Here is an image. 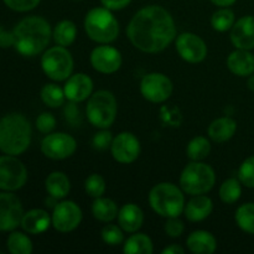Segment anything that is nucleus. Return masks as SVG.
<instances>
[{
	"label": "nucleus",
	"mask_w": 254,
	"mask_h": 254,
	"mask_svg": "<svg viewBox=\"0 0 254 254\" xmlns=\"http://www.w3.org/2000/svg\"><path fill=\"white\" fill-rule=\"evenodd\" d=\"M9 9L17 12H26L34 10L41 0H2Z\"/></svg>",
	"instance_id": "ea45409f"
},
{
	"label": "nucleus",
	"mask_w": 254,
	"mask_h": 254,
	"mask_svg": "<svg viewBox=\"0 0 254 254\" xmlns=\"http://www.w3.org/2000/svg\"><path fill=\"white\" fill-rule=\"evenodd\" d=\"M41 67L49 78L66 81L73 72V57L64 46H54L46 50L41 57Z\"/></svg>",
	"instance_id": "6e6552de"
},
{
	"label": "nucleus",
	"mask_w": 254,
	"mask_h": 254,
	"mask_svg": "<svg viewBox=\"0 0 254 254\" xmlns=\"http://www.w3.org/2000/svg\"><path fill=\"white\" fill-rule=\"evenodd\" d=\"M237 130V123L230 117L215 119L208 127V136L216 143H225L235 135Z\"/></svg>",
	"instance_id": "b1692460"
},
{
	"label": "nucleus",
	"mask_w": 254,
	"mask_h": 254,
	"mask_svg": "<svg viewBox=\"0 0 254 254\" xmlns=\"http://www.w3.org/2000/svg\"><path fill=\"white\" fill-rule=\"evenodd\" d=\"M174 86L171 79L160 72L145 74L140 82V93L151 103H163L173 94Z\"/></svg>",
	"instance_id": "9d476101"
},
{
	"label": "nucleus",
	"mask_w": 254,
	"mask_h": 254,
	"mask_svg": "<svg viewBox=\"0 0 254 254\" xmlns=\"http://www.w3.org/2000/svg\"><path fill=\"white\" fill-rule=\"evenodd\" d=\"M14 47L22 56L32 57L49 46L52 30L49 21L41 16H27L15 26Z\"/></svg>",
	"instance_id": "f03ea898"
},
{
	"label": "nucleus",
	"mask_w": 254,
	"mask_h": 254,
	"mask_svg": "<svg viewBox=\"0 0 254 254\" xmlns=\"http://www.w3.org/2000/svg\"><path fill=\"white\" fill-rule=\"evenodd\" d=\"M211 144L205 136H195L191 139L186 148L188 158L192 161H202L210 155Z\"/></svg>",
	"instance_id": "c85d7f7f"
},
{
	"label": "nucleus",
	"mask_w": 254,
	"mask_h": 254,
	"mask_svg": "<svg viewBox=\"0 0 254 254\" xmlns=\"http://www.w3.org/2000/svg\"><path fill=\"white\" fill-rule=\"evenodd\" d=\"M238 180L247 188L254 189V155L246 159L238 169Z\"/></svg>",
	"instance_id": "e433bc0d"
},
{
	"label": "nucleus",
	"mask_w": 254,
	"mask_h": 254,
	"mask_svg": "<svg viewBox=\"0 0 254 254\" xmlns=\"http://www.w3.org/2000/svg\"><path fill=\"white\" fill-rule=\"evenodd\" d=\"M45 188L50 196L57 198V200H61L68 195L69 190H71V183H69L68 176L64 173L54 171L46 178Z\"/></svg>",
	"instance_id": "393cba45"
},
{
	"label": "nucleus",
	"mask_w": 254,
	"mask_h": 254,
	"mask_svg": "<svg viewBox=\"0 0 254 254\" xmlns=\"http://www.w3.org/2000/svg\"><path fill=\"white\" fill-rule=\"evenodd\" d=\"M55 127H56V118H55L51 113L44 112V113H41L39 117H37L36 128L37 130L41 131L42 134L52 133Z\"/></svg>",
	"instance_id": "58836bf2"
},
{
	"label": "nucleus",
	"mask_w": 254,
	"mask_h": 254,
	"mask_svg": "<svg viewBox=\"0 0 254 254\" xmlns=\"http://www.w3.org/2000/svg\"><path fill=\"white\" fill-rule=\"evenodd\" d=\"M220 198L222 202L235 203L240 200L241 195H242V188H241V181L237 179H228V180L223 181V184L220 188Z\"/></svg>",
	"instance_id": "72a5a7b5"
},
{
	"label": "nucleus",
	"mask_w": 254,
	"mask_h": 254,
	"mask_svg": "<svg viewBox=\"0 0 254 254\" xmlns=\"http://www.w3.org/2000/svg\"><path fill=\"white\" fill-rule=\"evenodd\" d=\"M27 181L26 166L14 155L0 156V190H20Z\"/></svg>",
	"instance_id": "1a4fd4ad"
},
{
	"label": "nucleus",
	"mask_w": 254,
	"mask_h": 254,
	"mask_svg": "<svg viewBox=\"0 0 254 254\" xmlns=\"http://www.w3.org/2000/svg\"><path fill=\"white\" fill-rule=\"evenodd\" d=\"M231 41L236 49H254V16L247 15L235 22L231 29Z\"/></svg>",
	"instance_id": "a211bd4d"
},
{
	"label": "nucleus",
	"mask_w": 254,
	"mask_h": 254,
	"mask_svg": "<svg viewBox=\"0 0 254 254\" xmlns=\"http://www.w3.org/2000/svg\"><path fill=\"white\" fill-rule=\"evenodd\" d=\"M149 203L154 212L161 217H179L184 213L185 196L183 189L178 188L175 184L160 183L149 192Z\"/></svg>",
	"instance_id": "20e7f679"
},
{
	"label": "nucleus",
	"mask_w": 254,
	"mask_h": 254,
	"mask_svg": "<svg viewBox=\"0 0 254 254\" xmlns=\"http://www.w3.org/2000/svg\"><path fill=\"white\" fill-rule=\"evenodd\" d=\"M212 4H215L216 6L220 7H228L231 5H233L236 2V0H210Z\"/></svg>",
	"instance_id": "49530a36"
},
{
	"label": "nucleus",
	"mask_w": 254,
	"mask_h": 254,
	"mask_svg": "<svg viewBox=\"0 0 254 254\" xmlns=\"http://www.w3.org/2000/svg\"><path fill=\"white\" fill-rule=\"evenodd\" d=\"M50 225H52V221L49 212L41 208H34L24 213L20 226L30 235H40L45 232Z\"/></svg>",
	"instance_id": "412c9836"
},
{
	"label": "nucleus",
	"mask_w": 254,
	"mask_h": 254,
	"mask_svg": "<svg viewBox=\"0 0 254 254\" xmlns=\"http://www.w3.org/2000/svg\"><path fill=\"white\" fill-rule=\"evenodd\" d=\"M118 223L124 232L135 233L140 230L144 222V213L135 203H127L119 210Z\"/></svg>",
	"instance_id": "4be33fe9"
},
{
	"label": "nucleus",
	"mask_w": 254,
	"mask_h": 254,
	"mask_svg": "<svg viewBox=\"0 0 254 254\" xmlns=\"http://www.w3.org/2000/svg\"><path fill=\"white\" fill-rule=\"evenodd\" d=\"M64 116H66L67 122H69L73 126L81 123V117H79V109L77 108V103L69 102L64 108Z\"/></svg>",
	"instance_id": "79ce46f5"
},
{
	"label": "nucleus",
	"mask_w": 254,
	"mask_h": 254,
	"mask_svg": "<svg viewBox=\"0 0 254 254\" xmlns=\"http://www.w3.org/2000/svg\"><path fill=\"white\" fill-rule=\"evenodd\" d=\"M22 216L24 208L19 197L10 191L0 192V231H14L21 225Z\"/></svg>",
	"instance_id": "ddd939ff"
},
{
	"label": "nucleus",
	"mask_w": 254,
	"mask_h": 254,
	"mask_svg": "<svg viewBox=\"0 0 254 254\" xmlns=\"http://www.w3.org/2000/svg\"><path fill=\"white\" fill-rule=\"evenodd\" d=\"M112 143H113V135L108 129H101L98 133L94 134L93 139H92V145L96 150L99 151L111 149Z\"/></svg>",
	"instance_id": "4c0bfd02"
},
{
	"label": "nucleus",
	"mask_w": 254,
	"mask_h": 254,
	"mask_svg": "<svg viewBox=\"0 0 254 254\" xmlns=\"http://www.w3.org/2000/svg\"><path fill=\"white\" fill-rule=\"evenodd\" d=\"M227 67L236 76H251L254 73V55L250 50L237 49L227 57Z\"/></svg>",
	"instance_id": "6ab92c4d"
},
{
	"label": "nucleus",
	"mask_w": 254,
	"mask_h": 254,
	"mask_svg": "<svg viewBox=\"0 0 254 254\" xmlns=\"http://www.w3.org/2000/svg\"><path fill=\"white\" fill-rule=\"evenodd\" d=\"M82 210L73 201H61L57 202L51 215L52 226L56 231L62 233L72 232L82 222Z\"/></svg>",
	"instance_id": "f8f14e48"
},
{
	"label": "nucleus",
	"mask_w": 254,
	"mask_h": 254,
	"mask_svg": "<svg viewBox=\"0 0 254 254\" xmlns=\"http://www.w3.org/2000/svg\"><path fill=\"white\" fill-rule=\"evenodd\" d=\"M6 245L11 254H31L34 250L31 240L21 232H11L7 237Z\"/></svg>",
	"instance_id": "2f4dec72"
},
{
	"label": "nucleus",
	"mask_w": 254,
	"mask_h": 254,
	"mask_svg": "<svg viewBox=\"0 0 254 254\" xmlns=\"http://www.w3.org/2000/svg\"><path fill=\"white\" fill-rule=\"evenodd\" d=\"M32 129L29 119L20 113H10L0 119V150L7 155H20L31 144Z\"/></svg>",
	"instance_id": "7ed1b4c3"
},
{
	"label": "nucleus",
	"mask_w": 254,
	"mask_h": 254,
	"mask_svg": "<svg viewBox=\"0 0 254 254\" xmlns=\"http://www.w3.org/2000/svg\"><path fill=\"white\" fill-rule=\"evenodd\" d=\"M102 240L106 245L112 246H119L124 242V231L121 226L117 225H107L104 226L103 230L101 232Z\"/></svg>",
	"instance_id": "c9c22d12"
},
{
	"label": "nucleus",
	"mask_w": 254,
	"mask_h": 254,
	"mask_svg": "<svg viewBox=\"0 0 254 254\" xmlns=\"http://www.w3.org/2000/svg\"><path fill=\"white\" fill-rule=\"evenodd\" d=\"M236 222L245 232L254 235V203H243L236 211Z\"/></svg>",
	"instance_id": "7c9ffc66"
},
{
	"label": "nucleus",
	"mask_w": 254,
	"mask_h": 254,
	"mask_svg": "<svg viewBox=\"0 0 254 254\" xmlns=\"http://www.w3.org/2000/svg\"><path fill=\"white\" fill-rule=\"evenodd\" d=\"M215 170L202 161L188 164L180 175L181 189L191 196L207 193L215 186Z\"/></svg>",
	"instance_id": "0eeeda50"
},
{
	"label": "nucleus",
	"mask_w": 254,
	"mask_h": 254,
	"mask_svg": "<svg viewBox=\"0 0 254 254\" xmlns=\"http://www.w3.org/2000/svg\"><path fill=\"white\" fill-rule=\"evenodd\" d=\"M111 151L118 163L131 164L140 155V141L133 133L122 131L113 138Z\"/></svg>",
	"instance_id": "2eb2a0df"
},
{
	"label": "nucleus",
	"mask_w": 254,
	"mask_h": 254,
	"mask_svg": "<svg viewBox=\"0 0 254 254\" xmlns=\"http://www.w3.org/2000/svg\"><path fill=\"white\" fill-rule=\"evenodd\" d=\"M106 180L99 174H92L84 181V190H86V193L93 198L103 196L104 192H106Z\"/></svg>",
	"instance_id": "f704fd0d"
},
{
	"label": "nucleus",
	"mask_w": 254,
	"mask_h": 254,
	"mask_svg": "<svg viewBox=\"0 0 254 254\" xmlns=\"http://www.w3.org/2000/svg\"><path fill=\"white\" fill-rule=\"evenodd\" d=\"M77 141L67 133H50L42 139L41 151L52 160H64L74 154Z\"/></svg>",
	"instance_id": "9b49d317"
},
{
	"label": "nucleus",
	"mask_w": 254,
	"mask_h": 254,
	"mask_svg": "<svg viewBox=\"0 0 254 254\" xmlns=\"http://www.w3.org/2000/svg\"><path fill=\"white\" fill-rule=\"evenodd\" d=\"M190 252L195 254H212L217 250V241L215 236L207 231H195L186 240Z\"/></svg>",
	"instance_id": "5701e85b"
},
{
	"label": "nucleus",
	"mask_w": 254,
	"mask_h": 254,
	"mask_svg": "<svg viewBox=\"0 0 254 254\" xmlns=\"http://www.w3.org/2000/svg\"><path fill=\"white\" fill-rule=\"evenodd\" d=\"M84 31L98 44H111L119 35V22L112 10L104 6L93 7L84 17Z\"/></svg>",
	"instance_id": "39448f33"
},
{
	"label": "nucleus",
	"mask_w": 254,
	"mask_h": 254,
	"mask_svg": "<svg viewBox=\"0 0 254 254\" xmlns=\"http://www.w3.org/2000/svg\"><path fill=\"white\" fill-rule=\"evenodd\" d=\"M40 97H41V101L50 108H59L64 103V99H66L64 88L55 83L45 84L40 92Z\"/></svg>",
	"instance_id": "c756f323"
},
{
	"label": "nucleus",
	"mask_w": 254,
	"mask_h": 254,
	"mask_svg": "<svg viewBox=\"0 0 254 254\" xmlns=\"http://www.w3.org/2000/svg\"><path fill=\"white\" fill-rule=\"evenodd\" d=\"M247 84H248V88H250L251 91H254V73L250 76Z\"/></svg>",
	"instance_id": "de8ad7c7"
},
{
	"label": "nucleus",
	"mask_w": 254,
	"mask_h": 254,
	"mask_svg": "<svg viewBox=\"0 0 254 254\" xmlns=\"http://www.w3.org/2000/svg\"><path fill=\"white\" fill-rule=\"evenodd\" d=\"M118 212L117 203L108 197H97L92 205L93 217L101 222H112L118 217Z\"/></svg>",
	"instance_id": "a878e982"
},
{
	"label": "nucleus",
	"mask_w": 254,
	"mask_h": 254,
	"mask_svg": "<svg viewBox=\"0 0 254 254\" xmlns=\"http://www.w3.org/2000/svg\"><path fill=\"white\" fill-rule=\"evenodd\" d=\"M52 36H54L55 42L59 46L67 47L72 45L76 40L77 36V26L73 21L71 20H62L59 24L55 26L54 31H52Z\"/></svg>",
	"instance_id": "cd10ccee"
},
{
	"label": "nucleus",
	"mask_w": 254,
	"mask_h": 254,
	"mask_svg": "<svg viewBox=\"0 0 254 254\" xmlns=\"http://www.w3.org/2000/svg\"><path fill=\"white\" fill-rule=\"evenodd\" d=\"M91 64L99 73L111 74L118 71L122 66V54L118 49L109 46L108 44H101L91 52Z\"/></svg>",
	"instance_id": "dca6fc26"
},
{
	"label": "nucleus",
	"mask_w": 254,
	"mask_h": 254,
	"mask_svg": "<svg viewBox=\"0 0 254 254\" xmlns=\"http://www.w3.org/2000/svg\"><path fill=\"white\" fill-rule=\"evenodd\" d=\"M14 46V34L6 31L0 26V47H10Z\"/></svg>",
	"instance_id": "c03bdc74"
},
{
	"label": "nucleus",
	"mask_w": 254,
	"mask_h": 254,
	"mask_svg": "<svg viewBox=\"0 0 254 254\" xmlns=\"http://www.w3.org/2000/svg\"><path fill=\"white\" fill-rule=\"evenodd\" d=\"M127 35L138 50L158 54L175 40V21L165 7L148 5L134 14L127 27Z\"/></svg>",
	"instance_id": "f257e3e1"
},
{
	"label": "nucleus",
	"mask_w": 254,
	"mask_h": 254,
	"mask_svg": "<svg viewBox=\"0 0 254 254\" xmlns=\"http://www.w3.org/2000/svg\"><path fill=\"white\" fill-rule=\"evenodd\" d=\"M123 252L127 254H151L154 252L153 241L144 233L135 232L124 241Z\"/></svg>",
	"instance_id": "bb28decb"
},
{
	"label": "nucleus",
	"mask_w": 254,
	"mask_h": 254,
	"mask_svg": "<svg viewBox=\"0 0 254 254\" xmlns=\"http://www.w3.org/2000/svg\"><path fill=\"white\" fill-rule=\"evenodd\" d=\"M163 254H184L185 253V250H184L181 246L179 245H170L169 247L164 248Z\"/></svg>",
	"instance_id": "a18cd8bd"
},
{
	"label": "nucleus",
	"mask_w": 254,
	"mask_h": 254,
	"mask_svg": "<svg viewBox=\"0 0 254 254\" xmlns=\"http://www.w3.org/2000/svg\"><path fill=\"white\" fill-rule=\"evenodd\" d=\"M176 51L183 60L190 64L202 62L207 56V45L193 32H183L176 37Z\"/></svg>",
	"instance_id": "4468645a"
},
{
	"label": "nucleus",
	"mask_w": 254,
	"mask_h": 254,
	"mask_svg": "<svg viewBox=\"0 0 254 254\" xmlns=\"http://www.w3.org/2000/svg\"><path fill=\"white\" fill-rule=\"evenodd\" d=\"M165 233L171 238L180 237L184 233V230H185V226H184V222L181 220H179V217H169L166 218L165 222Z\"/></svg>",
	"instance_id": "a19ab883"
},
{
	"label": "nucleus",
	"mask_w": 254,
	"mask_h": 254,
	"mask_svg": "<svg viewBox=\"0 0 254 254\" xmlns=\"http://www.w3.org/2000/svg\"><path fill=\"white\" fill-rule=\"evenodd\" d=\"M118 112V103L109 91H97L91 94L86 107L89 123L98 129H108L114 123Z\"/></svg>",
	"instance_id": "423d86ee"
},
{
	"label": "nucleus",
	"mask_w": 254,
	"mask_h": 254,
	"mask_svg": "<svg viewBox=\"0 0 254 254\" xmlns=\"http://www.w3.org/2000/svg\"><path fill=\"white\" fill-rule=\"evenodd\" d=\"M101 2L104 7L112 10V11H116V10H122L128 6L131 0H101Z\"/></svg>",
	"instance_id": "37998d69"
},
{
	"label": "nucleus",
	"mask_w": 254,
	"mask_h": 254,
	"mask_svg": "<svg viewBox=\"0 0 254 254\" xmlns=\"http://www.w3.org/2000/svg\"><path fill=\"white\" fill-rule=\"evenodd\" d=\"M213 210V202L208 196L195 195L188 203H185L184 215L191 222H200L206 220Z\"/></svg>",
	"instance_id": "aec40b11"
},
{
	"label": "nucleus",
	"mask_w": 254,
	"mask_h": 254,
	"mask_svg": "<svg viewBox=\"0 0 254 254\" xmlns=\"http://www.w3.org/2000/svg\"><path fill=\"white\" fill-rule=\"evenodd\" d=\"M64 91L67 101L79 103L91 97L93 92V81L86 73L71 74L66 79Z\"/></svg>",
	"instance_id": "f3484780"
},
{
	"label": "nucleus",
	"mask_w": 254,
	"mask_h": 254,
	"mask_svg": "<svg viewBox=\"0 0 254 254\" xmlns=\"http://www.w3.org/2000/svg\"><path fill=\"white\" fill-rule=\"evenodd\" d=\"M235 22V12L228 7H221L217 11L213 12L212 17H211V25H212L213 30L218 32H225L231 30Z\"/></svg>",
	"instance_id": "473e14b6"
}]
</instances>
